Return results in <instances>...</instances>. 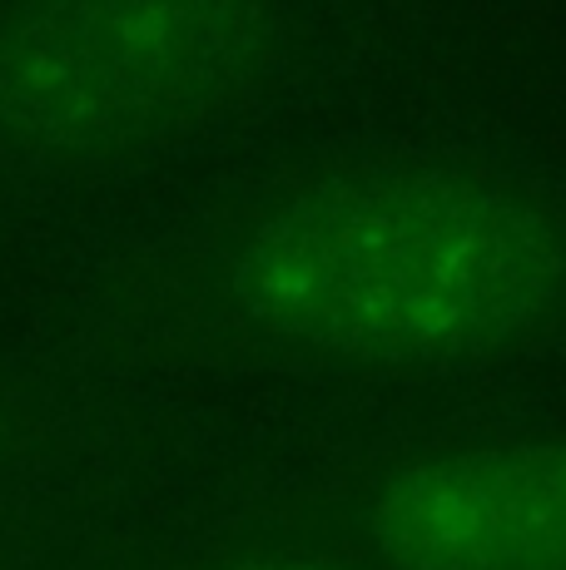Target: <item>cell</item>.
<instances>
[{
	"instance_id": "1",
	"label": "cell",
	"mask_w": 566,
	"mask_h": 570,
	"mask_svg": "<svg viewBox=\"0 0 566 570\" xmlns=\"http://www.w3.org/2000/svg\"><path fill=\"white\" fill-rule=\"evenodd\" d=\"M234 298L299 353L462 363L566 303V228L492 174L378 164L269 208L234 254Z\"/></svg>"
},
{
	"instance_id": "2",
	"label": "cell",
	"mask_w": 566,
	"mask_h": 570,
	"mask_svg": "<svg viewBox=\"0 0 566 570\" xmlns=\"http://www.w3.org/2000/svg\"><path fill=\"white\" fill-rule=\"evenodd\" d=\"M358 525L388 570H566V436L393 466Z\"/></svg>"
},
{
	"instance_id": "3",
	"label": "cell",
	"mask_w": 566,
	"mask_h": 570,
	"mask_svg": "<svg viewBox=\"0 0 566 570\" xmlns=\"http://www.w3.org/2000/svg\"><path fill=\"white\" fill-rule=\"evenodd\" d=\"M219 16L199 10H50L0 46V109L40 135L115 125L174 80H194Z\"/></svg>"
},
{
	"instance_id": "4",
	"label": "cell",
	"mask_w": 566,
	"mask_h": 570,
	"mask_svg": "<svg viewBox=\"0 0 566 570\" xmlns=\"http://www.w3.org/2000/svg\"><path fill=\"white\" fill-rule=\"evenodd\" d=\"M238 570H368V566L329 561V556H283V561H258V566H238Z\"/></svg>"
}]
</instances>
